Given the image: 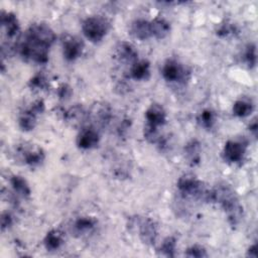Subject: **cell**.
<instances>
[{"label": "cell", "mask_w": 258, "mask_h": 258, "mask_svg": "<svg viewBox=\"0 0 258 258\" xmlns=\"http://www.w3.org/2000/svg\"><path fill=\"white\" fill-rule=\"evenodd\" d=\"M56 36L49 25L43 22L31 24L19 43V53L23 59L38 64L48 61L49 48Z\"/></svg>", "instance_id": "1"}, {"label": "cell", "mask_w": 258, "mask_h": 258, "mask_svg": "<svg viewBox=\"0 0 258 258\" xmlns=\"http://www.w3.org/2000/svg\"><path fill=\"white\" fill-rule=\"evenodd\" d=\"M212 203H218L232 226H237L243 218V207L235 190L227 183H220L212 189Z\"/></svg>", "instance_id": "2"}, {"label": "cell", "mask_w": 258, "mask_h": 258, "mask_svg": "<svg viewBox=\"0 0 258 258\" xmlns=\"http://www.w3.org/2000/svg\"><path fill=\"white\" fill-rule=\"evenodd\" d=\"M0 23L2 35L1 55L4 58V56L12 54L17 46V40L20 36V25L14 13L4 10L1 11Z\"/></svg>", "instance_id": "3"}, {"label": "cell", "mask_w": 258, "mask_h": 258, "mask_svg": "<svg viewBox=\"0 0 258 258\" xmlns=\"http://www.w3.org/2000/svg\"><path fill=\"white\" fill-rule=\"evenodd\" d=\"M177 189L183 198L195 199L203 202H212V189H208L203 181L192 174L181 175L176 182Z\"/></svg>", "instance_id": "4"}, {"label": "cell", "mask_w": 258, "mask_h": 258, "mask_svg": "<svg viewBox=\"0 0 258 258\" xmlns=\"http://www.w3.org/2000/svg\"><path fill=\"white\" fill-rule=\"evenodd\" d=\"M110 28V23L108 20L101 16H91L88 17L83 22V33L92 42L101 41Z\"/></svg>", "instance_id": "5"}, {"label": "cell", "mask_w": 258, "mask_h": 258, "mask_svg": "<svg viewBox=\"0 0 258 258\" xmlns=\"http://www.w3.org/2000/svg\"><path fill=\"white\" fill-rule=\"evenodd\" d=\"M45 110V104L43 100L38 99L35 100L29 108L26 110L22 111L20 113L19 119H18V124L19 127L23 131H30L33 130L34 127L36 126L37 123V117L38 115L42 114Z\"/></svg>", "instance_id": "6"}, {"label": "cell", "mask_w": 258, "mask_h": 258, "mask_svg": "<svg viewBox=\"0 0 258 258\" xmlns=\"http://www.w3.org/2000/svg\"><path fill=\"white\" fill-rule=\"evenodd\" d=\"M133 224L138 231L140 240L146 245H153L158 236V227L155 221L150 218H135Z\"/></svg>", "instance_id": "7"}, {"label": "cell", "mask_w": 258, "mask_h": 258, "mask_svg": "<svg viewBox=\"0 0 258 258\" xmlns=\"http://www.w3.org/2000/svg\"><path fill=\"white\" fill-rule=\"evenodd\" d=\"M17 154L19 155L23 163L31 167L40 165L45 159V153L43 149L33 144L20 145L17 149Z\"/></svg>", "instance_id": "8"}, {"label": "cell", "mask_w": 258, "mask_h": 258, "mask_svg": "<svg viewBox=\"0 0 258 258\" xmlns=\"http://www.w3.org/2000/svg\"><path fill=\"white\" fill-rule=\"evenodd\" d=\"M111 106L106 102H97L95 103L90 111L88 112L89 120H91L95 126L98 127H106L111 122L113 114H112Z\"/></svg>", "instance_id": "9"}, {"label": "cell", "mask_w": 258, "mask_h": 258, "mask_svg": "<svg viewBox=\"0 0 258 258\" xmlns=\"http://www.w3.org/2000/svg\"><path fill=\"white\" fill-rule=\"evenodd\" d=\"M163 79L168 83H182L187 79L188 72L175 59H167L161 70Z\"/></svg>", "instance_id": "10"}, {"label": "cell", "mask_w": 258, "mask_h": 258, "mask_svg": "<svg viewBox=\"0 0 258 258\" xmlns=\"http://www.w3.org/2000/svg\"><path fill=\"white\" fill-rule=\"evenodd\" d=\"M247 145L243 141L228 140L223 148V158L229 163L241 162L245 156Z\"/></svg>", "instance_id": "11"}, {"label": "cell", "mask_w": 258, "mask_h": 258, "mask_svg": "<svg viewBox=\"0 0 258 258\" xmlns=\"http://www.w3.org/2000/svg\"><path fill=\"white\" fill-rule=\"evenodd\" d=\"M83 41L76 36H67L62 41V54L68 61H74L82 55Z\"/></svg>", "instance_id": "12"}, {"label": "cell", "mask_w": 258, "mask_h": 258, "mask_svg": "<svg viewBox=\"0 0 258 258\" xmlns=\"http://www.w3.org/2000/svg\"><path fill=\"white\" fill-rule=\"evenodd\" d=\"M100 134L95 127L83 128L77 137V145L81 149H92L98 146Z\"/></svg>", "instance_id": "13"}, {"label": "cell", "mask_w": 258, "mask_h": 258, "mask_svg": "<svg viewBox=\"0 0 258 258\" xmlns=\"http://www.w3.org/2000/svg\"><path fill=\"white\" fill-rule=\"evenodd\" d=\"M146 124L155 128L163 126L166 123V112L162 105L158 103L151 104L145 111Z\"/></svg>", "instance_id": "14"}, {"label": "cell", "mask_w": 258, "mask_h": 258, "mask_svg": "<svg viewBox=\"0 0 258 258\" xmlns=\"http://www.w3.org/2000/svg\"><path fill=\"white\" fill-rule=\"evenodd\" d=\"M61 115L63 120L73 127H80L89 120L88 112L81 105H74L68 110H62Z\"/></svg>", "instance_id": "15"}, {"label": "cell", "mask_w": 258, "mask_h": 258, "mask_svg": "<svg viewBox=\"0 0 258 258\" xmlns=\"http://www.w3.org/2000/svg\"><path fill=\"white\" fill-rule=\"evenodd\" d=\"M117 58L124 63H131V66L138 60V52L136 48L129 42L122 41L116 48Z\"/></svg>", "instance_id": "16"}, {"label": "cell", "mask_w": 258, "mask_h": 258, "mask_svg": "<svg viewBox=\"0 0 258 258\" xmlns=\"http://www.w3.org/2000/svg\"><path fill=\"white\" fill-rule=\"evenodd\" d=\"M130 33L133 37L139 40H146L152 37L151 29H150V21L145 19L134 20L130 26Z\"/></svg>", "instance_id": "17"}, {"label": "cell", "mask_w": 258, "mask_h": 258, "mask_svg": "<svg viewBox=\"0 0 258 258\" xmlns=\"http://www.w3.org/2000/svg\"><path fill=\"white\" fill-rule=\"evenodd\" d=\"M184 156L190 166H196L201 162L202 147L199 140L191 139L185 144Z\"/></svg>", "instance_id": "18"}, {"label": "cell", "mask_w": 258, "mask_h": 258, "mask_svg": "<svg viewBox=\"0 0 258 258\" xmlns=\"http://www.w3.org/2000/svg\"><path fill=\"white\" fill-rule=\"evenodd\" d=\"M130 77L135 81H146L150 77V62L138 59L130 68Z\"/></svg>", "instance_id": "19"}, {"label": "cell", "mask_w": 258, "mask_h": 258, "mask_svg": "<svg viewBox=\"0 0 258 258\" xmlns=\"http://www.w3.org/2000/svg\"><path fill=\"white\" fill-rule=\"evenodd\" d=\"M97 226V220L93 217H80L73 224V233L79 236L92 232Z\"/></svg>", "instance_id": "20"}, {"label": "cell", "mask_w": 258, "mask_h": 258, "mask_svg": "<svg viewBox=\"0 0 258 258\" xmlns=\"http://www.w3.org/2000/svg\"><path fill=\"white\" fill-rule=\"evenodd\" d=\"M63 242V234L57 229H52L49 232H47L43 239V244L47 251L58 250L62 246Z\"/></svg>", "instance_id": "21"}, {"label": "cell", "mask_w": 258, "mask_h": 258, "mask_svg": "<svg viewBox=\"0 0 258 258\" xmlns=\"http://www.w3.org/2000/svg\"><path fill=\"white\" fill-rule=\"evenodd\" d=\"M150 29L152 37L157 39L165 38L170 32V24L164 18H154L150 21Z\"/></svg>", "instance_id": "22"}, {"label": "cell", "mask_w": 258, "mask_h": 258, "mask_svg": "<svg viewBox=\"0 0 258 258\" xmlns=\"http://www.w3.org/2000/svg\"><path fill=\"white\" fill-rule=\"evenodd\" d=\"M10 184L12 186V189L14 194L17 197H21L23 199H27L31 195V189L26 181L25 178H23L20 175H12L10 178Z\"/></svg>", "instance_id": "23"}, {"label": "cell", "mask_w": 258, "mask_h": 258, "mask_svg": "<svg viewBox=\"0 0 258 258\" xmlns=\"http://www.w3.org/2000/svg\"><path fill=\"white\" fill-rule=\"evenodd\" d=\"M254 110L253 102L248 98H241L233 104V114L239 118H245L249 116Z\"/></svg>", "instance_id": "24"}, {"label": "cell", "mask_w": 258, "mask_h": 258, "mask_svg": "<svg viewBox=\"0 0 258 258\" xmlns=\"http://www.w3.org/2000/svg\"><path fill=\"white\" fill-rule=\"evenodd\" d=\"M175 250H176V239L172 236H169L163 240V242L161 243L158 249V252H159V255H162L165 257H174Z\"/></svg>", "instance_id": "25"}, {"label": "cell", "mask_w": 258, "mask_h": 258, "mask_svg": "<svg viewBox=\"0 0 258 258\" xmlns=\"http://www.w3.org/2000/svg\"><path fill=\"white\" fill-rule=\"evenodd\" d=\"M48 86L49 84L46 77L41 73L35 74L28 82V87L32 91H44L48 88Z\"/></svg>", "instance_id": "26"}, {"label": "cell", "mask_w": 258, "mask_h": 258, "mask_svg": "<svg viewBox=\"0 0 258 258\" xmlns=\"http://www.w3.org/2000/svg\"><path fill=\"white\" fill-rule=\"evenodd\" d=\"M199 124L204 127L205 129H211L213 128L215 122H216V114L211 109H205L203 110L199 117H198Z\"/></svg>", "instance_id": "27"}, {"label": "cell", "mask_w": 258, "mask_h": 258, "mask_svg": "<svg viewBox=\"0 0 258 258\" xmlns=\"http://www.w3.org/2000/svg\"><path fill=\"white\" fill-rule=\"evenodd\" d=\"M243 58L245 63L248 66V68L253 69L256 66L257 62V51H256V44L253 42L248 43L245 46Z\"/></svg>", "instance_id": "28"}, {"label": "cell", "mask_w": 258, "mask_h": 258, "mask_svg": "<svg viewBox=\"0 0 258 258\" xmlns=\"http://www.w3.org/2000/svg\"><path fill=\"white\" fill-rule=\"evenodd\" d=\"M216 33L219 37H222V38L228 37V36L238 33V27L236 26V24H234L232 22L225 21L218 26Z\"/></svg>", "instance_id": "29"}, {"label": "cell", "mask_w": 258, "mask_h": 258, "mask_svg": "<svg viewBox=\"0 0 258 258\" xmlns=\"http://www.w3.org/2000/svg\"><path fill=\"white\" fill-rule=\"evenodd\" d=\"M184 255L189 258H204V257L209 256L207 250L203 246H200V245H192V246L188 247L185 250Z\"/></svg>", "instance_id": "30"}, {"label": "cell", "mask_w": 258, "mask_h": 258, "mask_svg": "<svg viewBox=\"0 0 258 258\" xmlns=\"http://www.w3.org/2000/svg\"><path fill=\"white\" fill-rule=\"evenodd\" d=\"M14 223V219L12 215L8 212H3L1 215V229L2 231H5L6 229H9Z\"/></svg>", "instance_id": "31"}, {"label": "cell", "mask_w": 258, "mask_h": 258, "mask_svg": "<svg viewBox=\"0 0 258 258\" xmlns=\"http://www.w3.org/2000/svg\"><path fill=\"white\" fill-rule=\"evenodd\" d=\"M73 91L68 84H61L57 89V96L61 100H67L71 97Z\"/></svg>", "instance_id": "32"}, {"label": "cell", "mask_w": 258, "mask_h": 258, "mask_svg": "<svg viewBox=\"0 0 258 258\" xmlns=\"http://www.w3.org/2000/svg\"><path fill=\"white\" fill-rule=\"evenodd\" d=\"M248 128H249V131L256 137V136H257V133H258V124H257L256 118L253 119V120L250 122Z\"/></svg>", "instance_id": "33"}, {"label": "cell", "mask_w": 258, "mask_h": 258, "mask_svg": "<svg viewBox=\"0 0 258 258\" xmlns=\"http://www.w3.org/2000/svg\"><path fill=\"white\" fill-rule=\"evenodd\" d=\"M247 256H250V257H253V258L257 257V245L256 244H253L248 248Z\"/></svg>", "instance_id": "34"}]
</instances>
